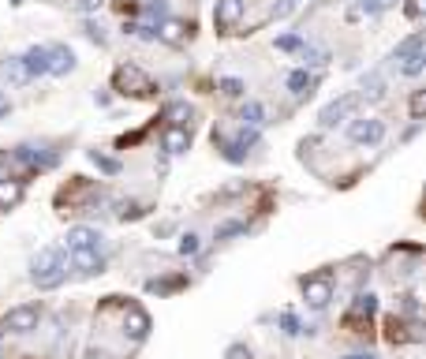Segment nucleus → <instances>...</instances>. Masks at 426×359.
<instances>
[{"label":"nucleus","instance_id":"nucleus-39","mask_svg":"<svg viewBox=\"0 0 426 359\" xmlns=\"http://www.w3.org/2000/svg\"><path fill=\"white\" fill-rule=\"evenodd\" d=\"M344 359H374V356H344Z\"/></svg>","mask_w":426,"mask_h":359},{"label":"nucleus","instance_id":"nucleus-28","mask_svg":"<svg viewBox=\"0 0 426 359\" xmlns=\"http://www.w3.org/2000/svg\"><path fill=\"white\" fill-rule=\"evenodd\" d=\"M408 108H411V116H415V120H423V113H426V90H415V94H411V101H408Z\"/></svg>","mask_w":426,"mask_h":359},{"label":"nucleus","instance_id":"nucleus-10","mask_svg":"<svg viewBox=\"0 0 426 359\" xmlns=\"http://www.w3.org/2000/svg\"><path fill=\"white\" fill-rule=\"evenodd\" d=\"M161 146H165L169 154H183V150L191 146V127H187V124L165 127V135H161Z\"/></svg>","mask_w":426,"mask_h":359},{"label":"nucleus","instance_id":"nucleus-5","mask_svg":"<svg viewBox=\"0 0 426 359\" xmlns=\"http://www.w3.org/2000/svg\"><path fill=\"white\" fill-rule=\"evenodd\" d=\"M355 108H359V94H341V97H333V101L318 113V124H322V127H336L341 120L352 116Z\"/></svg>","mask_w":426,"mask_h":359},{"label":"nucleus","instance_id":"nucleus-4","mask_svg":"<svg viewBox=\"0 0 426 359\" xmlns=\"http://www.w3.org/2000/svg\"><path fill=\"white\" fill-rule=\"evenodd\" d=\"M38 322H41V303H23V307H12V311L4 314L0 330H8V333H30V330H38Z\"/></svg>","mask_w":426,"mask_h":359},{"label":"nucleus","instance_id":"nucleus-14","mask_svg":"<svg viewBox=\"0 0 426 359\" xmlns=\"http://www.w3.org/2000/svg\"><path fill=\"white\" fill-rule=\"evenodd\" d=\"M71 262H75V269H83V274H101L105 269V258L97 255V247H90V251H71Z\"/></svg>","mask_w":426,"mask_h":359},{"label":"nucleus","instance_id":"nucleus-30","mask_svg":"<svg viewBox=\"0 0 426 359\" xmlns=\"http://www.w3.org/2000/svg\"><path fill=\"white\" fill-rule=\"evenodd\" d=\"M90 161H94V165L101 169V172H120V161H113V157H101L97 150H90Z\"/></svg>","mask_w":426,"mask_h":359},{"label":"nucleus","instance_id":"nucleus-9","mask_svg":"<svg viewBox=\"0 0 426 359\" xmlns=\"http://www.w3.org/2000/svg\"><path fill=\"white\" fill-rule=\"evenodd\" d=\"M187 34H191V27L183 23V19H161L157 23V38L161 41H169V45H183V41H187Z\"/></svg>","mask_w":426,"mask_h":359},{"label":"nucleus","instance_id":"nucleus-3","mask_svg":"<svg viewBox=\"0 0 426 359\" xmlns=\"http://www.w3.org/2000/svg\"><path fill=\"white\" fill-rule=\"evenodd\" d=\"M392 60L400 64V75H408V79H415V75H423V34H411L408 41H400L397 52H392Z\"/></svg>","mask_w":426,"mask_h":359},{"label":"nucleus","instance_id":"nucleus-32","mask_svg":"<svg viewBox=\"0 0 426 359\" xmlns=\"http://www.w3.org/2000/svg\"><path fill=\"white\" fill-rule=\"evenodd\" d=\"M277 49H284V52H296V49H303V41H299L296 34H284V38H277Z\"/></svg>","mask_w":426,"mask_h":359},{"label":"nucleus","instance_id":"nucleus-6","mask_svg":"<svg viewBox=\"0 0 426 359\" xmlns=\"http://www.w3.org/2000/svg\"><path fill=\"white\" fill-rule=\"evenodd\" d=\"M348 139L359 143V146H378L381 139H385V124H381V120H352Z\"/></svg>","mask_w":426,"mask_h":359},{"label":"nucleus","instance_id":"nucleus-40","mask_svg":"<svg viewBox=\"0 0 426 359\" xmlns=\"http://www.w3.org/2000/svg\"><path fill=\"white\" fill-rule=\"evenodd\" d=\"M0 337H4V330H0Z\"/></svg>","mask_w":426,"mask_h":359},{"label":"nucleus","instance_id":"nucleus-23","mask_svg":"<svg viewBox=\"0 0 426 359\" xmlns=\"http://www.w3.org/2000/svg\"><path fill=\"white\" fill-rule=\"evenodd\" d=\"M4 75H8L12 83H30V75H27V68H23V60H19V57H8Z\"/></svg>","mask_w":426,"mask_h":359},{"label":"nucleus","instance_id":"nucleus-17","mask_svg":"<svg viewBox=\"0 0 426 359\" xmlns=\"http://www.w3.org/2000/svg\"><path fill=\"white\" fill-rule=\"evenodd\" d=\"M359 90H363V97H367V101H381V97H385V79H381L378 71H370V75H363Z\"/></svg>","mask_w":426,"mask_h":359},{"label":"nucleus","instance_id":"nucleus-38","mask_svg":"<svg viewBox=\"0 0 426 359\" xmlns=\"http://www.w3.org/2000/svg\"><path fill=\"white\" fill-rule=\"evenodd\" d=\"M378 4H381V8H392V4H397V0H378Z\"/></svg>","mask_w":426,"mask_h":359},{"label":"nucleus","instance_id":"nucleus-24","mask_svg":"<svg viewBox=\"0 0 426 359\" xmlns=\"http://www.w3.org/2000/svg\"><path fill=\"white\" fill-rule=\"evenodd\" d=\"M165 120H169V124H187V120H191V105H183V101L169 105L165 108Z\"/></svg>","mask_w":426,"mask_h":359},{"label":"nucleus","instance_id":"nucleus-34","mask_svg":"<svg viewBox=\"0 0 426 359\" xmlns=\"http://www.w3.org/2000/svg\"><path fill=\"white\" fill-rule=\"evenodd\" d=\"M423 8H426V0H408V4H404V12H408V19H419Z\"/></svg>","mask_w":426,"mask_h":359},{"label":"nucleus","instance_id":"nucleus-31","mask_svg":"<svg viewBox=\"0 0 426 359\" xmlns=\"http://www.w3.org/2000/svg\"><path fill=\"white\" fill-rule=\"evenodd\" d=\"M180 255H183V258H187V255H199V236H194V232H187V236L180 239Z\"/></svg>","mask_w":426,"mask_h":359},{"label":"nucleus","instance_id":"nucleus-1","mask_svg":"<svg viewBox=\"0 0 426 359\" xmlns=\"http://www.w3.org/2000/svg\"><path fill=\"white\" fill-rule=\"evenodd\" d=\"M68 277V255L60 247H41L34 258V285L38 288H57Z\"/></svg>","mask_w":426,"mask_h":359},{"label":"nucleus","instance_id":"nucleus-8","mask_svg":"<svg viewBox=\"0 0 426 359\" xmlns=\"http://www.w3.org/2000/svg\"><path fill=\"white\" fill-rule=\"evenodd\" d=\"M303 296H307V303L314 311H322L325 303L333 300V285H329V277H311V281H303Z\"/></svg>","mask_w":426,"mask_h":359},{"label":"nucleus","instance_id":"nucleus-2","mask_svg":"<svg viewBox=\"0 0 426 359\" xmlns=\"http://www.w3.org/2000/svg\"><path fill=\"white\" fill-rule=\"evenodd\" d=\"M113 86L120 94H131V97H150L154 94V83H150V75L135 68V64H120L113 71Z\"/></svg>","mask_w":426,"mask_h":359},{"label":"nucleus","instance_id":"nucleus-25","mask_svg":"<svg viewBox=\"0 0 426 359\" xmlns=\"http://www.w3.org/2000/svg\"><path fill=\"white\" fill-rule=\"evenodd\" d=\"M385 337H389V341H392V344H404V341H415V337H411V333H404V322L397 318V314H392V318H389V333H385Z\"/></svg>","mask_w":426,"mask_h":359},{"label":"nucleus","instance_id":"nucleus-18","mask_svg":"<svg viewBox=\"0 0 426 359\" xmlns=\"http://www.w3.org/2000/svg\"><path fill=\"white\" fill-rule=\"evenodd\" d=\"M213 146L221 150V154H225L228 161H232V165H239V161L247 157V154H243V146H239V143H232V139H225V135H213Z\"/></svg>","mask_w":426,"mask_h":359},{"label":"nucleus","instance_id":"nucleus-35","mask_svg":"<svg viewBox=\"0 0 426 359\" xmlns=\"http://www.w3.org/2000/svg\"><path fill=\"white\" fill-rule=\"evenodd\" d=\"M225 359H250V348H247V344H232Z\"/></svg>","mask_w":426,"mask_h":359},{"label":"nucleus","instance_id":"nucleus-37","mask_svg":"<svg viewBox=\"0 0 426 359\" xmlns=\"http://www.w3.org/2000/svg\"><path fill=\"white\" fill-rule=\"evenodd\" d=\"M8 113H12V105H8V97H4V94H0V120H4Z\"/></svg>","mask_w":426,"mask_h":359},{"label":"nucleus","instance_id":"nucleus-15","mask_svg":"<svg viewBox=\"0 0 426 359\" xmlns=\"http://www.w3.org/2000/svg\"><path fill=\"white\" fill-rule=\"evenodd\" d=\"M374 311H378V296H374V292H359L355 303H352V311H348V322H355V318H370Z\"/></svg>","mask_w":426,"mask_h":359},{"label":"nucleus","instance_id":"nucleus-16","mask_svg":"<svg viewBox=\"0 0 426 359\" xmlns=\"http://www.w3.org/2000/svg\"><path fill=\"white\" fill-rule=\"evenodd\" d=\"M23 180H0V210H12V206L23 199Z\"/></svg>","mask_w":426,"mask_h":359},{"label":"nucleus","instance_id":"nucleus-19","mask_svg":"<svg viewBox=\"0 0 426 359\" xmlns=\"http://www.w3.org/2000/svg\"><path fill=\"white\" fill-rule=\"evenodd\" d=\"M311 83H314V79L307 75V68H299V71L288 75V90L296 94V97H307V94H311Z\"/></svg>","mask_w":426,"mask_h":359},{"label":"nucleus","instance_id":"nucleus-41","mask_svg":"<svg viewBox=\"0 0 426 359\" xmlns=\"http://www.w3.org/2000/svg\"><path fill=\"white\" fill-rule=\"evenodd\" d=\"M292 4H296V0H292Z\"/></svg>","mask_w":426,"mask_h":359},{"label":"nucleus","instance_id":"nucleus-12","mask_svg":"<svg viewBox=\"0 0 426 359\" xmlns=\"http://www.w3.org/2000/svg\"><path fill=\"white\" fill-rule=\"evenodd\" d=\"M19 60H23V68H27V75H30V79H38V75H49V49H45V45L27 49Z\"/></svg>","mask_w":426,"mask_h":359},{"label":"nucleus","instance_id":"nucleus-7","mask_svg":"<svg viewBox=\"0 0 426 359\" xmlns=\"http://www.w3.org/2000/svg\"><path fill=\"white\" fill-rule=\"evenodd\" d=\"M239 19H243V0H217L213 8V27L221 30V34H228Z\"/></svg>","mask_w":426,"mask_h":359},{"label":"nucleus","instance_id":"nucleus-21","mask_svg":"<svg viewBox=\"0 0 426 359\" xmlns=\"http://www.w3.org/2000/svg\"><path fill=\"white\" fill-rule=\"evenodd\" d=\"M299 52H303V64H311V68H325V64H329V52L318 49V45H303Z\"/></svg>","mask_w":426,"mask_h":359},{"label":"nucleus","instance_id":"nucleus-29","mask_svg":"<svg viewBox=\"0 0 426 359\" xmlns=\"http://www.w3.org/2000/svg\"><path fill=\"white\" fill-rule=\"evenodd\" d=\"M247 232V225L243 221H228V225H221L217 228V239H228V236H243Z\"/></svg>","mask_w":426,"mask_h":359},{"label":"nucleus","instance_id":"nucleus-36","mask_svg":"<svg viewBox=\"0 0 426 359\" xmlns=\"http://www.w3.org/2000/svg\"><path fill=\"white\" fill-rule=\"evenodd\" d=\"M359 12H363V15H378L381 4H378V0H359Z\"/></svg>","mask_w":426,"mask_h":359},{"label":"nucleus","instance_id":"nucleus-33","mask_svg":"<svg viewBox=\"0 0 426 359\" xmlns=\"http://www.w3.org/2000/svg\"><path fill=\"white\" fill-rule=\"evenodd\" d=\"M281 325H284V333H288V337L303 333V330H299V318H296V314H281Z\"/></svg>","mask_w":426,"mask_h":359},{"label":"nucleus","instance_id":"nucleus-11","mask_svg":"<svg viewBox=\"0 0 426 359\" xmlns=\"http://www.w3.org/2000/svg\"><path fill=\"white\" fill-rule=\"evenodd\" d=\"M97 244H101V232H97V228H83V225L68 228V251H90Z\"/></svg>","mask_w":426,"mask_h":359},{"label":"nucleus","instance_id":"nucleus-27","mask_svg":"<svg viewBox=\"0 0 426 359\" xmlns=\"http://www.w3.org/2000/svg\"><path fill=\"white\" fill-rule=\"evenodd\" d=\"M165 15H169V4H165V0H146V19H157V23H161Z\"/></svg>","mask_w":426,"mask_h":359},{"label":"nucleus","instance_id":"nucleus-26","mask_svg":"<svg viewBox=\"0 0 426 359\" xmlns=\"http://www.w3.org/2000/svg\"><path fill=\"white\" fill-rule=\"evenodd\" d=\"M217 86H221V94H225V97H243V94H247L243 79H232V75H228V79H221Z\"/></svg>","mask_w":426,"mask_h":359},{"label":"nucleus","instance_id":"nucleus-20","mask_svg":"<svg viewBox=\"0 0 426 359\" xmlns=\"http://www.w3.org/2000/svg\"><path fill=\"white\" fill-rule=\"evenodd\" d=\"M127 333L135 337V341H142V337L150 333V318H146L142 311H131V314H127Z\"/></svg>","mask_w":426,"mask_h":359},{"label":"nucleus","instance_id":"nucleus-13","mask_svg":"<svg viewBox=\"0 0 426 359\" xmlns=\"http://www.w3.org/2000/svg\"><path fill=\"white\" fill-rule=\"evenodd\" d=\"M75 71V52L68 45H52L49 49V75H68Z\"/></svg>","mask_w":426,"mask_h":359},{"label":"nucleus","instance_id":"nucleus-22","mask_svg":"<svg viewBox=\"0 0 426 359\" xmlns=\"http://www.w3.org/2000/svg\"><path fill=\"white\" fill-rule=\"evenodd\" d=\"M239 116H243V124H250V127L266 124V108H262L258 101H247V105H243V113H239Z\"/></svg>","mask_w":426,"mask_h":359}]
</instances>
